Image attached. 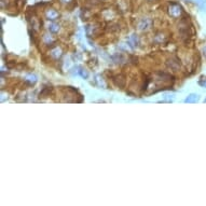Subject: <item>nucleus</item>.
Listing matches in <instances>:
<instances>
[{
	"label": "nucleus",
	"instance_id": "f257e3e1",
	"mask_svg": "<svg viewBox=\"0 0 206 206\" xmlns=\"http://www.w3.org/2000/svg\"><path fill=\"white\" fill-rule=\"evenodd\" d=\"M168 13H169V15L172 17H175L176 19V17H179L180 15L183 14V9L177 3H172L169 5V8H168Z\"/></svg>",
	"mask_w": 206,
	"mask_h": 206
},
{
	"label": "nucleus",
	"instance_id": "f03ea898",
	"mask_svg": "<svg viewBox=\"0 0 206 206\" xmlns=\"http://www.w3.org/2000/svg\"><path fill=\"white\" fill-rule=\"evenodd\" d=\"M152 21L150 19H141L138 23V29L140 31H147L151 28Z\"/></svg>",
	"mask_w": 206,
	"mask_h": 206
},
{
	"label": "nucleus",
	"instance_id": "7ed1b4c3",
	"mask_svg": "<svg viewBox=\"0 0 206 206\" xmlns=\"http://www.w3.org/2000/svg\"><path fill=\"white\" fill-rule=\"evenodd\" d=\"M138 43H139V39H138V37L136 35H132L130 37V39H128V41H127L128 47H130L132 50H134V49L137 47Z\"/></svg>",
	"mask_w": 206,
	"mask_h": 206
},
{
	"label": "nucleus",
	"instance_id": "20e7f679",
	"mask_svg": "<svg viewBox=\"0 0 206 206\" xmlns=\"http://www.w3.org/2000/svg\"><path fill=\"white\" fill-rule=\"evenodd\" d=\"M45 16H47V19H50V21H55V19L58 17V12L55 11L54 9H49L45 12Z\"/></svg>",
	"mask_w": 206,
	"mask_h": 206
},
{
	"label": "nucleus",
	"instance_id": "39448f33",
	"mask_svg": "<svg viewBox=\"0 0 206 206\" xmlns=\"http://www.w3.org/2000/svg\"><path fill=\"white\" fill-rule=\"evenodd\" d=\"M199 100V95L197 94H190L187 98L185 100V103L188 104H193V103H197Z\"/></svg>",
	"mask_w": 206,
	"mask_h": 206
},
{
	"label": "nucleus",
	"instance_id": "423d86ee",
	"mask_svg": "<svg viewBox=\"0 0 206 206\" xmlns=\"http://www.w3.org/2000/svg\"><path fill=\"white\" fill-rule=\"evenodd\" d=\"M51 55H52L54 58H59V57L62 56V50H61V47H55V49H53L52 51H51Z\"/></svg>",
	"mask_w": 206,
	"mask_h": 206
},
{
	"label": "nucleus",
	"instance_id": "0eeeda50",
	"mask_svg": "<svg viewBox=\"0 0 206 206\" xmlns=\"http://www.w3.org/2000/svg\"><path fill=\"white\" fill-rule=\"evenodd\" d=\"M95 83H96L100 88H106V83H105L104 79L100 76H95Z\"/></svg>",
	"mask_w": 206,
	"mask_h": 206
},
{
	"label": "nucleus",
	"instance_id": "6e6552de",
	"mask_svg": "<svg viewBox=\"0 0 206 206\" xmlns=\"http://www.w3.org/2000/svg\"><path fill=\"white\" fill-rule=\"evenodd\" d=\"M49 30H50V33H56L59 31V25L56 23H51L50 25H49Z\"/></svg>",
	"mask_w": 206,
	"mask_h": 206
},
{
	"label": "nucleus",
	"instance_id": "1a4fd4ad",
	"mask_svg": "<svg viewBox=\"0 0 206 206\" xmlns=\"http://www.w3.org/2000/svg\"><path fill=\"white\" fill-rule=\"evenodd\" d=\"M113 61L117 63V64H122V63L124 62V58L121 54H116L113 56Z\"/></svg>",
	"mask_w": 206,
	"mask_h": 206
},
{
	"label": "nucleus",
	"instance_id": "9d476101",
	"mask_svg": "<svg viewBox=\"0 0 206 206\" xmlns=\"http://www.w3.org/2000/svg\"><path fill=\"white\" fill-rule=\"evenodd\" d=\"M26 81H28V82L30 83H36L37 82V77H36L35 75H27Z\"/></svg>",
	"mask_w": 206,
	"mask_h": 206
},
{
	"label": "nucleus",
	"instance_id": "9b49d317",
	"mask_svg": "<svg viewBox=\"0 0 206 206\" xmlns=\"http://www.w3.org/2000/svg\"><path fill=\"white\" fill-rule=\"evenodd\" d=\"M43 40H44V42L47 43V44H51V43L54 41V39L52 38V36L50 35H44V37H43Z\"/></svg>",
	"mask_w": 206,
	"mask_h": 206
},
{
	"label": "nucleus",
	"instance_id": "f8f14e48",
	"mask_svg": "<svg viewBox=\"0 0 206 206\" xmlns=\"http://www.w3.org/2000/svg\"><path fill=\"white\" fill-rule=\"evenodd\" d=\"M79 75H80L83 79L89 78V72L86 70V69H83V68H80V70H79Z\"/></svg>",
	"mask_w": 206,
	"mask_h": 206
},
{
	"label": "nucleus",
	"instance_id": "ddd939ff",
	"mask_svg": "<svg viewBox=\"0 0 206 206\" xmlns=\"http://www.w3.org/2000/svg\"><path fill=\"white\" fill-rule=\"evenodd\" d=\"M199 84L203 86V88H206V78H202L201 80L199 81Z\"/></svg>",
	"mask_w": 206,
	"mask_h": 206
},
{
	"label": "nucleus",
	"instance_id": "4468645a",
	"mask_svg": "<svg viewBox=\"0 0 206 206\" xmlns=\"http://www.w3.org/2000/svg\"><path fill=\"white\" fill-rule=\"evenodd\" d=\"M195 2L197 3V5H199L201 9H203V8H204V0H197Z\"/></svg>",
	"mask_w": 206,
	"mask_h": 206
},
{
	"label": "nucleus",
	"instance_id": "2eb2a0df",
	"mask_svg": "<svg viewBox=\"0 0 206 206\" xmlns=\"http://www.w3.org/2000/svg\"><path fill=\"white\" fill-rule=\"evenodd\" d=\"M72 0H61V2L62 3H69V2H71Z\"/></svg>",
	"mask_w": 206,
	"mask_h": 206
},
{
	"label": "nucleus",
	"instance_id": "dca6fc26",
	"mask_svg": "<svg viewBox=\"0 0 206 206\" xmlns=\"http://www.w3.org/2000/svg\"><path fill=\"white\" fill-rule=\"evenodd\" d=\"M204 55H205V56H206V47H205V49H204Z\"/></svg>",
	"mask_w": 206,
	"mask_h": 206
},
{
	"label": "nucleus",
	"instance_id": "f3484780",
	"mask_svg": "<svg viewBox=\"0 0 206 206\" xmlns=\"http://www.w3.org/2000/svg\"><path fill=\"white\" fill-rule=\"evenodd\" d=\"M205 102H206V100H205Z\"/></svg>",
	"mask_w": 206,
	"mask_h": 206
},
{
	"label": "nucleus",
	"instance_id": "a211bd4d",
	"mask_svg": "<svg viewBox=\"0 0 206 206\" xmlns=\"http://www.w3.org/2000/svg\"><path fill=\"white\" fill-rule=\"evenodd\" d=\"M149 1H150V0H149Z\"/></svg>",
	"mask_w": 206,
	"mask_h": 206
}]
</instances>
